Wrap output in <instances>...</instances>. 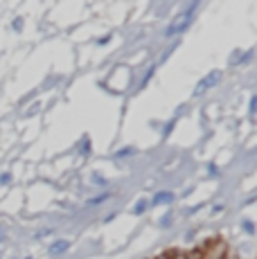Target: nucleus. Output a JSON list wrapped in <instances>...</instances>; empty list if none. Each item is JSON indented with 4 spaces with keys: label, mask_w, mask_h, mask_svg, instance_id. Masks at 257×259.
I'll return each mask as SVG.
<instances>
[{
    "label": "nucleus",
    "mask_w": 257,
    "mask_h": 259,
    "mask_svg": "<svg viewBox=\"0 0 257 259\" xmlns=\"http://www.w3.org/2000/svg\"><path fill=\"white\" fill-rule=\"evenodd\" d=\"M194 9H196V3H194V5H192V7H187V9H185V12H183V14H181V16H176V21H174V23H172V25H169V27H167L165 36H167V38H172V36H176V34H179V32H183V29H185V27H187V23H190V21H192V12H194Z\"/></svg>",
    "instance_id": "nucleus-1"
},
{
    "label": "nucleus",
    "mask_w": 257,
    "mask_h": 259,
    "mask_svg": "<svg viewBox=\"0 0 257 259\" xmlns=\"http://www.w3.org/2000/svg\"><path fill=\"white\" fill-rule=\"evenodd\" d=\"M219 79H221V72H212V77L210 79H203V81H201L199 83V86H196V95H201V93H205V88H212V86H215V83L217 81H219Z\"/></svg>",
    "instance_id": "nucleus-2"
},
{
    "label": "nucleus",
    "mask_w": 257,
    "mask_h": 259,
    "mask_svg": "<svg viewBox=\"0 0 257 259\" xmlns=\"http://www.w3.org/2000/svg\"><path fill=\"white\" fill-rule=\"evenodd\" d=\"M174 201V194L169 192H158L154 198H151V205H162V203H172Z\"/></svg>",
    "instance_id": "nucleus-3"
},
{
    "label": "nucleus",
    "mask_w": 257,
    "mask_h": 259,
    "mask_svg": "<svg viewBox=\"0 0 257 259\" xmlns=\"http://www.w3.org/2000/svg\"><path fill=\"white\" fill-rule=\"evenodd\" d=\"M68 248H70V243L63 241V239H59V241H54L50 246V252H52V255H61V252H66Z\"/></svg>",
    "instance_id": "nucleus-4"
},
{
    "label": "nucleus",
    "mask_w": 257,
    "mask_h": 259,
    "mask_svg": "<svg viewBox=\"0 0 257 259\" xmlns=\"http://www.w3.org/2000/svg\"><path fill=\"white\" fill-rule=\"evenodd\" d=\"M9 181H12V174H3V176H0V185H7Z\"/></svg>",
    "instance_id": "nucleus-5"
},
{
    "label": "nucleus",
    "mask_w": 257,
    "mask_h": 259,
    "mask_svg": "<svg viewBox=\"0 0 257 259\" xmlns=\"http://www.w3.org/2000/svg\"><path fill=\"white\" fill-rule=\"evenodd\" d=\"M145 203H140V205H138V207H133V212H136V214H140V212H145Z\"/></svg>",
    "instance_id": "nucleus-6"
},
{
    "label": "nucleus",
    "mask_w": 257,
    "mask_h": 259,
    "mask_svg": "<svg viewBox=\"0 0 257 259\" xmlns=\"http://www.w3.org/2000/svg\"><path fill=\"white\" fill-rule=\"evenodd\" d=\"M244 228H246V232H253V223H250V221H246Z\"/></svg>",
    "instance_id": "nucleus-7"
},
{
    "label": "nucleus",
    "mask_w": 257,
    "mask_h": 259,
    "mask_svg": "<svg viewBox=\"0 0 257 259\" xmlns=\"http://www.w3.org/2000/svg\"><path fill=\"white\" fill-rule=\"evenodd\" d=\"M23 27V21L21 18H18V21H14V29H21Z\"/></svg>",
    "instance_id": "nucleus-8"
},
{
    "label": "nucleus",
    "mask_w": 257,
    "mask_h": 259,
    "mask_svg": "<svg viewBox=\"0 0 257 259\" xmlns=\"http://www.w3.org/2000/svg\"><path fill=\"white\" fill-rule=\"evenodd\" d=\"M192 259H196V257H192Z\"/></svg>",
    "instance_id": "nucleus-9"
}]
</instances>
